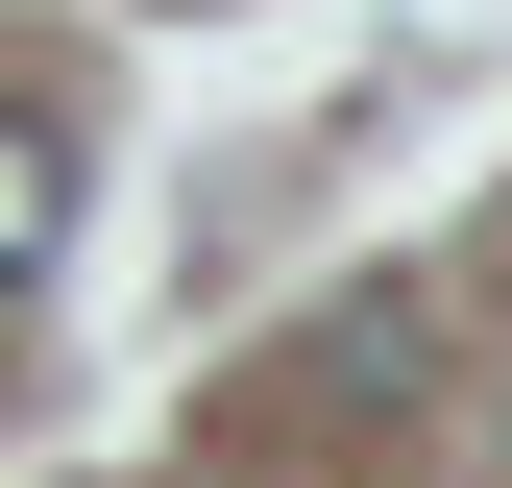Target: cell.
<instances>
[{"label": "cell", "mask_w": 512, "mask_h": 488, "mask_svg": "<svg viewBox=\"0 0 512 488\" xmlns=\"http://www.w3.org/2000/svg\"><path fill=\"white\" fill-rule=\"evenodd\" d=\"M49 244H74V122H49V98H0V293H25Z\"/></svg>", "instance_id": "obj_1"}, {"label": "cell", "mask_w": 512, "mask_h": 488, "mask_svg": "<svg viewBox=\"0 0 512 488\" xmlns=\"http://www.w3.org/2000/svg\"><path fill=\"white\" fill-rule=\"evenodd\" d=\"M415 366H439V318H415V293H366V318H317V391H342V415H391Z\"/></svg>", "instance_id": "obj_2"}]
</instances>
